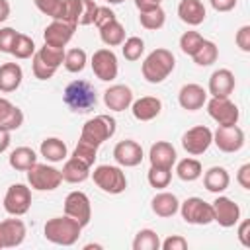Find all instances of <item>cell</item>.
<instances>
[{"label":"cell","instance_id":"bcb514c9","mask_svg":"<svg viewBox=\"0 0 250 250\" xmlns=\"http://www.w3.org/2000/svg\"><path fill=\"white\" fill-rule=\"evenodd\" d=\"M55 72H57L55 68H51V66L45 64L37 55H33V74H35V78H39V80H49V78H53Z\"/></svg>","mask_w":250,"mask_h":250},{"label":"cell","instance_id":"1f68e13d","mask_svg":"<svg viewBox=\"0 0 250 250\" xmlns=\"http://www.w3.org/2000/svg\"><path fill=\"white\" fill-rule=\"evenodd\" d=\"M176 174L182 182H195L203 174V166L197 158H184L176 164Z\"/></svg>","mask_w":250,"mask_h":250},{"label":"cell","instance_id":"7bdbcfd3","mask_svg":"<svg viewBox=\"0 0 250 250\" xmlns=\"http://www.w3.org/2000/svg\"><path fill=\"white\" fill-rule=\"evenodd\" d=\"M37 10L53 20H61L62 14V0H33Z\"/></svg>","mask_w":250,"mask_h":250},{"label":"cell","instance_id":"7dc6e473","mask_svg":"<svg viewBox=\"0 0 250 250\" xmlns=\"http://www.w3.org/2000/svg\"><path fill=\"white\" fill-rule=\"evenodd\" d=\"M16 37H18V31L14 27H0V51L10 53Z\"/></svg>","mask_w":250,"mask_h":250},{"label":"cell","instance_id":"c3c4849f","mask_svg":"<svg viewBox=\"0 0 250 250\" xmlns=\"http://www.w3.org/2000/svg\"><path fill=\"white\" fill-rule=\"evenodd\" d=\"M113 20H117V18H115V14H113V10H111V8H107V6H98L96 18H94V25H96L98 29H100V27H104L105 23L113 21Z\"/></svg>","mask_w":250,"mask_h":250},{"label":"cell","instance_id":"d4e9b609","mask_svg":"<svg viewBox=\"0 0 250 250\" xmlns=\"http://www.w3.org/2000/svg\"><path fill=\"white\" fill-rule=\"evenodd\" d=\"M21 123H23V111L18 105H14L10 100L0 98V127L12 133L20 129Z\"/></svg>","mask_w":250,"mask_h":250},{"label":"cell","instance_id":"8fae6325","mask_svg":"<svg viewBox=\"0 0 250 250\" xmlns=\"http://www.w3.org/2000/svg\"><path fill=\"white\" fill-rule=\"evenodd\" d=\"M64 215L72 217L82 229L90 223L92 219V205L90 197L84 191H70L64 199Z\"/></svg>","mask_w":250,"mask_h":250},{"label":"cell","instance_id":"681fc988","mask_svg":"<svg viewBox=\"0 0 250 250\" xmlns=\"http://www.w3.org/2000/svg\"><path fill=\"white\" fill-rule=\"evenodd\" d=\"M160 248L162 250H186L188 248V240L184 236H180V234H172V236H168V238H164L160 242Z\"/></svg>","mask_w":250,"mask_h":250},{"label":"cell","instance_id":"7c38bea8","mask_svg":"<svg viewBox=\"0 0 250 250\" xmlns=\"http://www.w3.org/2000/svg\"><path fill=\"white\" fill-rule=\"evenodd\" d=\"M207 104V113L211 115L213 121H217L219 125H236L240 111L236 107L234 102H230L229 98H213Z\"/></svg>","mask_w":250,"mask_h":250},{"label":"cell","instance_id":"b9f144b4","mask_svg":"<svg viewBox=\"0 0 250 250\" xmlns=\"http://www.w3.org/2000/svg\"><path fill=\"white\" fill-rule=\"evenodd\" d=\"M201 41H203V35H201L199 31L188 29V31H184L182 37H180V49H182L184 55H189V57H191V55L199 49Z\"/></svg>","mask_w":250,"mask_h":250},{"label":"cell","instance_id":"836d02e7","mask_svg":"<svg viewBox=\"0 0 250 250\" xmlns=\"http://www.w3.org/2000/svg\"><path fill=\"white\" fill-rule=\"evenodd\" d=\"M139 21L145 29H160L166 21V12L162 10V6H156V8H150V10H145V12H139Z\"/></svg>","mask_w":250,"mask_h":250},{"label":"cell","instance_id":"ee69618b","mask_svg":"<svg viewBox=\"0 0 250 250\" xmlns=\"http://www.w3.org/2000/svg\"><path fill=\"white\" fill-rule=\"evenodd\" d=\"M96 12H98V4L94 0H80L78 25H90V23H94Z\"/></svg>","mask_w":250,"mask_h":250},{"label":"cell","instance_id":"f907efd6","mask_svg":"<svg viewBox=\"0 0 250 250\" xmlns=\"http://www.w3.org/2000/svg\"><path fill=\"white\" fill-rule=\"evenodd\" d=\"M236 47L244 53H250V25H242L234 35Z\"/></svg>","mask_w":250,"mask_h":250},{"label":"cell","instance_id":"9c48e42d","mask_svg":"<svg viewBox=\"0 0 250 250\" xmlns=\"http://www.w3.org/2000/svg\"><path fill=\"white\" fill-rule=\"evenodd\" d=\"M31 207V189L25 184H14L4 195V209L14 217H21Z\"/></svg>","mask_w":250,"mask_h":250},{"label":"cell","instance_id":"4dcf8cb0","mask_svg":"<svg viewBox=\"0 0 250 250\" xmlns=\"http://www.w3.org/2000/svg\"><path fill=\"white\" fill-rule=\"evenodd\" d=\"M100 39L107 47H117L125 41V27L117 20H113V21L105 23L104 27H100Z\"/></svg>","mask_w":250,"mask_h":250},{"label":"cell","instance_id":"5b68a950","mask_svg":"<svg viewBox=\"0 0 250 250\" xmlns=\"http://www.w3.org/2000/svg\"><path fill=\"white\" fill-rule=\"evenodd\" d=\"M115 119L111 115H96L92 119H88L82 127V133H80V139L94 145V146H100L102 143H105L107 139H111L115 135Z\"/></svg>","mask_w":250,"mask_h":250},{"label":"cell","instance_id":"f1b7e54d","mask_svg":"<svg viewBox=\"0 0 250 250\" xmlns=\"http://www.w3.org/2000/svg\"><path fill=\"white\" fill-rule=\"evenodd\" d=\"M35 162H37V154L29 146H18L8 156V164L18 172H27Z\"/></svg>","mask_w":250,"mask_h":250},{"label":"cell","instance_id":"680465c9","mask_svg":"<svg viewBox=\"0 0 250 250\" xmlns=\"http://www.w3.org/2000/svg\"><path fill=\"white\" fill-rule=\"evenodd\" d=\"M90 248H102V246L100 244H86L84 246V250H90Z\"/></svg>","mask_w":250,"mask_h":250},{"label":"cell","instance_id":"30bf717a","mask_svg":"<svg viewBox=\"0 0 250 250\" xmlns=\"http://www.w3.org/2000/svg\"><path fill=\"white\" fill-rule=\"evenodd\" d=\"M213 143V131L205 125H195L182 135V146L188 154H203Z\"/></svg>","mask_w":250,"mask_h":250},{"label":"cell","instance_id":"2e32d148","mask_svg":"<svg viewBox=\"0 0 250 250\" xmlns=\"http://www.w3.org/2000/svg\"><path fill=\"white\" fill-rule=\"evenodd\" d=\"M113 158L119 166H125V168L139 166L143 162V146L133 139L119 141L113 148Z\"/></svg>","mask_w":250,"mask_h":250},{"label":"cell","instance_id":"4316f807","mask_svg":"<svg viewBox=\"0 0 250 250\" xmlns=\"http://www.w3.org/2000/svg\"><path fill=\"white\" fill-rule=\"evenodd\" d=\"M230 184V176L223 166H211L203 174V186L211 193H223Z\"/></svg>","mask_w":250,"mask_h":250},{"label":"cell","instance_id":"e0dca14e","mask_svg":"<svg viewBox=\"0 0 250 250\" xmlns=\"http://www.w3.org/2000/svg\"><path fill=\"white\" fill-rule=\"evenodd\" d=\"M104 104L111 111H125L133 104V90L125 84H113L104 92Z\"/></svg>","mask_w":250,"mask_h":250},{"label":"cell","instance_id":"52a82bcc","mask_svg":"<svg viewBox=\"0 0 250 250\" xmlns=\"http://www.w3.org/2000/svg\"><path fill=\"white\" fill-rule=\"evenodd\" d=\"M182 219L189 225H209L213 223V209L211 203H207L201 197H188L184 203H180Z\"/></svg>","mask_w":250,"mask_h":250},{"label":"cell","instance_id":"7a4b0ae2","mask_svg":"<svg viewBox=\"0 0 250 250\" xmlns=\"http://www.w3.org/2000/svg\"><path fill=\"white\" fill-rule=\"evenodd\" d=\"M80 232H82V227L68 215L53 217L43 227L45 238L59 246H72L80 238Z\"/></svg>","mask_w":250,"mask_h":250},{"label":"cell","instance_id":"cb8c5ba5","mask_svg":"<svg viewBox=\"0 0 250 250\" xmlns=\"http://www.w3.org/2000/svg\"><path fill=\"white\" fill-rule=\"evenodd\" d=\"M23 80V70L18 62H4L0 64V92L10 94L20 88Z\"/></svg>","mask_w":250,"mask_h":250},{"label":"cell","instance_id":"ffe728a7","mask_svg":"<svg viewBox=\"0 0 250 250\" xmlns=\"http://www.w3.org/2000/svg\"><path fill=\"white\" fill-rule=\"evenodd\" d=\"M25 225L20 219H6L0 223V236L4 248H16L25 240Z\"/></svg>","mask_w":250,"mask_h":250},{"label":"cell","instance_id":"db71d44e","mask_svg":"<svg viewBox=\"0 0 250 250\" xmlns=\"http://www.w3.org/2000/svg\"><path fill=\"white\" fill-rule=\"evenodd\" d=\"M248 230H250V221H242L238 227V240L242 246H250V238H248Z\"/></svg>","mask_w":250,"mask_h":250},{"label":"cell","instance_id":"ab89813d","mask_svg":"<svg viewBox=\"0 0 250 250\" xmlns=\"http://www.w3.org/2000/svg\"><path fill=\"white\" fill-rule=\"evenodd\" d=\"M72 156L76 158V160H80V162H84L86 166H94V162H96V158H98V146H94V145H90V143H86V141H78V145L74 146V152H72Z\"/></svg>","mask_w":250,"mask_h":250},{"label":"cell","instance_id":"9f6ffc18","mask_svg":"<svg viewBox=\"0 0 250 250\" xmlns=\"http://www.w3.org/2000/svg\"><path fill=\"white\" fill-rule=\"evenodd\" d=\"M10 141H12V139H10V131H6V129H2V127H0V154L8 150Z\"/></svg>","mask_w":250,"mask_h":250},{"label":"cell","instance_id":"8d00e7d4","mask_svg":"<svg viewBox=\"0 0 250 250\" xmlns=\"http://www.w3.org/2000/svg\"><path fill=\"white\" fill-rule=\"evenodd\" d=\"M158 248H160V238L152 229H143L135 234L133 250H158Z\"/></svg>","mask_w":250,"mask_h":250},{"label":"cell","instance_id":"ba28073f","mask_svg":"<svg viewBox=\"0 0 250 250\" xmlns=\"http://www.w3.org/2000/svg\"><path fill=\"white\" fill-rule=\"evenodd\" d=\"M92 70L94 74L104 80V82H111L117 78V72H119V62H117V57L111 49L104 47V49H98L94 55H92Z\"/></svg>","mask_w":250,"mask_h":250},{"label":"cell","instance_id":"9a60e30c","mask_svg":"<svg viewBox=\"0 0 250 250\" xmlns=\"http://www.w3.org/2000/svg\"><path fill=\"white\" fill-rule=\"evenodd\" d=\"M74 29H76L74 23H68V21H62V20H53V21L45 27V31H43L45 45L64 49L66 43L72 39Z\"/></svg>","mask_w":250,"mask_h":250},{"label":"cell","instance_id":"e575fe53","mask_svg":"<svg viewBox=\"0 0 250 250\" xmlns=\"http://www.w3.org/2000/svg\"><path fill=\"white\" fill-rule=\"evenodd\" d=\"M86 62H88V55H86V51L84 49H80V47H74V49H70V51H64V61H62V64H64V68L68 70V72H82L84 70V66H86Z\"/></svg>","mask_w":250,"mask_h":250},{"label":"cell","instance_id":"6da1fadb","mask_svg":"<svg viewBox=\"0 0 250 250\" xmlns=\"http://www.w3.org/2000/svg\"><path fill=\"white\" fill-rule=\"evenodd\" d=\"M174 66H176V59H174L172 51H168L164 47H158V49L150 51L145 57V61L141 64V70H143V76H145L146 82L160 84L172 74Z\"/></svg>","mask_w":250,"mask_h":250},{"label":"cell","instance_id":"d590c367","mask_svg":"<svg viewBox=\"0 0 250 250\" xmlns=\"http://www.w3.org/2000/svg\"><path fill=\"white\" fill-rule=\"evenodd\" d=\"M10 55H14L20 61L31 59L35 55V43H33V39L29 35H25V33H18V37H16V41L12 45Z\"/></svg>","mask_w":250,"mask_h":250},{"label":"cell","instance_id":"8992f818","mask_svg":"<svg viewBox=\"0 0 250 250\" xmlns=\"http://www.w3.org/2000/svg\"><path fill=\"white\" fill-rule=\"evenodd\" d=\"M61 182H62L61 170H57L55 166L35 162L27 170V184L37 191H53L61 186Z\"/></svg>","mask_w":250,"mask_h":250},{"label":"cell","instance_id":"4fadbf2b","mask_svg":"<svg viewBox=\"0 0 250 250\" xmlns=\"http://www.w3.org/2000/svg\"><path fill=\"white\" fill-rule=\"evenodd\" d=\"M213 143L223 152H238L244 146V131L238 125H219L213 133Z\"/></svg>","mask_w":250,"mask_h":250},{"label":"cell","instance_id":"f546056e","mask_svg":"<svg viewBox=\"0 0 250 250\" xmlns=\"http://www.w3.org/2000/svg\"><path fill=\"white\" fill-rule=\"evenodd\" d=\"M39 150H41V156H45L49 162H61L66 158V145L59 137H49L41 141Z\"/></svg>","mask_w":250,"mask_h":250},{"label":"cell","instance_id":"277c9868","mask_svg":"<svg viewBox=\"0 0 250 250\" xmlns=\"http://www.w3.org/2000/svg\"><path fill=\"white\" fill-rule=\"evenodd\" d=\"M92 174V180L94 184L105 191V193H111V195H117V193H123L125 188H127V178H125V172L119 168V166H111V164H100L94 168Z\"/></svg>","mask_w":250,"mask_h":250},{"label":"cell","instance_id":"7402d4cb","mask_svg":"<svg viewBox=\"0 0 250 250\" xmlns=\"http://www.w3.org/2000/svg\"><path fill=\"white\" fill-rule=\"evenodd\" d=\"M176 148L168 141H156L150 150H148V160L150 166H160V168H172L176 164Z\"/></svg>","mask_w":250,"mask_h":250},{"label":"cell","instance_id":"d6a6232c","mask_svg":"<svg viewBox=\"0 0 250 250\" xmlns=\"http://www.w3.org/2000/svg\"><path fill=\"white\" fill-rule=\"evenodd\" d=\"M217 57H219V49H217V45H215L213 41H209V39H203L201 45H199V49L191 55V59H193V62H195L197 66H211V64L217 61Z\"/></svg>","mask_w":250,"mask_h":250},{"label":"cell","instance_id":"3957f363","mask_svg":"<svg viewBox=\"0 0 250 250\" xmlns=\"http://www.w3.org/2000/svg\"><path fill=\"white\" fill-rule=\"evenodd\" d=\"M64 104L76 111V113H86L96 105V90L90 82L86 80H72L64 88Z\"/></svg>","mask_w":250,"mask_h":250},{"label":"cell","instance_id":"44dd1931","mask_svg":"<svg viewBox=\"0 0 250 250\" xmlns=\"http://www.w3.org/2000/svg\"><path fill=\"white\" fill-rule=\"evenodd\" d=\"M131 111L137 121H152L162 111V102L154 96H143L131 104Z\"/></svg>","mask_w":250,"mask_h":250},{"label":"cell","instance_id":"83f0119b","mask_svg":"<svg viewBox=\"0 0 250 250\" xmlns=\"http://www.w3.org/2000/svg\"><path fill=\"white\" fill-rule=\"evenodd\" d=\"M61 176H62V182H68V184H82L84 180L90 178V166H86L84 162L76 160L74 156H70L62 170H61Z\"/></svg>","mask_w":250,"mask_h":250},{"label":"cell","instance_id":"f35d334b","mask_svg":"<svg viewBox=\"0 0 250 250\" xmlns=\"http://www.w3.org/2000/svg\"><path fill=\"white\" fill-rule=\"evenodd\" d=\"M121 53L127 61H139L145 53V41L137 35L133 37H127L123 43H121Z\"/></svg>","mask_w":250,"mask_h":250},{"label":"cell","instance_id":"f5cc1de1","mask_svg":"<svg viewBox=\"0 0 250 250\" xmlns=\"http://www.w3.org/2000/svg\"><path fill=\"white\" fill-rule=\"evenodd\" d=\"M215 12H230L238 0H209Z\"/></svg>","mask_w":250,"mask_h":250},{"label":"cell","instance_id":"60d3db41","mask_svg":"<svg viewBox=\"0 0 250 250\" xmlns=\"http://www.w3.org/2000/svg\"><path fill=\"white\" fill-rule=\"evenodd\" d=\"M146 180L152 188L156 189H162V188H168L170 180H172V168H160V166H150L148 174H146Z\"/></svg>","mask_w":250,"mask_h":250},{"label":"cell","instance_id":"ac0fdd59","mask_svg":"<svg viewBox=\"0 0 250 250\" xmlns=\"http://www.w3.org/2000/svg\"><path fill=\"white\" fill-rule=\"evenodd\" d=\"M178 102L184 109L188 111H197L205 105L207 102V90L199 84H184L178 92Z\"/></svg>","mask_w":250,"mask_h":250},{"label":"cell","instance_id":"94428289","mask_svg":"<svg viewBox=\"0 0 250 250\" xmlns=\"http://www.w3.org/2000/svg\"><path fill=\"white\" fill-rule=\"evenodd\" d=\"M0 248H4V244H2V236H0Z\"/></svg>","mask_w":250,"mask_h":250},{"label":"cell","instance_id":"f6af8a7d","mask_svg":"<svg viewBox=\"0 0 250 250\" xmlns=\"http://www.w3.org/2000/svg\"><path fill=\"white\" fill-rule=\"evenodd\" d=\"M78 14H80V0H62V14L61 20L78 25Z\"/></svg>","mask_w":250,"mask_h":250},{"label":"cell","instance_id":"5bb4252c","mask_svg":"<svg viewBox=\"0 0 250 250\" xmlns=\"http://www.w3.org/2000/svg\"><path fill=\"white\" fill-rule=\"evenodd\" d=\"M211 209H213V221L225 229H230L240 221V207L227 195H217L215 201L211 203Z\"/></svg>","mask_w":250,"mask_h":250},{"label":"cell","instance_id":"d6986e66","mask_svg":"<svg viewBox=\"0 0 250 250\" xmlns=\"http://www.w3.org/2000/svg\"><path fill=\"white\" fill-rule=\"evenodd\" d=\"M234 86H236V80L229 68H217L209 76V94L213 98H229Z\"/></svg>","mask_w":250,"mask_h":250},{"label":"cell","instance_id":"74e56055","mask_svg":"<svg viewBox=\"0 0 250 250\" xmlns=\"http://www.w3.org/2000/svg\"><path fill=\"white\" fill-rule=\"evenodd\" d=\"M35 55L45 62L49 64L51 68H59L64 61V49H59V47H51V45H43L39 47V51H35Z\"/></svg>","mask_w":250,"mask_h":250},{"label":"cell","instance_id":"603a6c76","mask_svg":"<svg viewBox=\"0 0 250 250\" xmlns=\"http://www.w3.org/2000/svg\"><path fill=\"white\" fill-rule=\"evenodd\" d=\"M178 16L188 25H199L203 23L207 12L201 0H182L178 4Z\"/></svg>","mask_w":250,"mask_h":250},{"label":"cell","instance_id":"816d5d0a","mask_svg":"<svg viewBox=\"0 0 250 250\" xmlns=\"http://www.w3.org/2000/svg\"><path fill=\"white\" fill-rule=\"evenodd\" d=\"M236 182L244 188V189H250V164H242L236 172Z\"/></svg>","mask_w":250,"mask_h":250},{"label":"cell","instance_id":"6f0895ef","mask_svg":"<svg viewBox=\"0 0 250 250\" xmlns=\"http://www.w3.org/2000/svg\"><path fill=\"white\" fill-rule=\"evenodd\" d=\"M10 18V2L8 0H0V23L6 21Z\"/></svg>","mask_w":250,"mask_h":250},{"label":"cell","instance_id":"11a10c76","mask_svg":"<svg viewBox=\"0 0 250 250\" xmlns=\"http://www.w3.org/2000/svg\"><path fill=\"white\" fill-rule=\"evenodd\" d=\"M162 0H135V6L139 12H145V10H150V8H156L160 6Z\"/></svg>","mask_w":250,"mask_h":250},{"label":"cell","instance_id":"484cf974","mask_svg":"<svg viewBox=\"0 0 250 250\" xmlns=\"http://www.w3.org/2000/svg\"><path fill=\"white\" fill-rule=\"evenodd\" d=\"M150 209H152L154 215L168 219V217H174V215L178 213L180 201H178V197H176L174 193H170V191H160V193H156V195L152 197Z\"/></svg>","mask_w":250,"mask_h":250},{"label":"cell","instance_id":"91938a15","mask_svg":"<svg viewBox=\"0 0 250 250\" xmlns=\"http://www.w3.org/2000/svg\"><path fill=\"white\" fill-rule=\"evenodd\" d=\"M105 2H107V4H121L123 0H105Z\"/></svg>","mask_w":250,"mask_h":250}]
</instances>
